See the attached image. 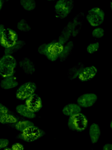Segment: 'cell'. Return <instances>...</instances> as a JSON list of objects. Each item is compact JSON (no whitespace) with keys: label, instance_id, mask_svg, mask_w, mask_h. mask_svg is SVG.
<instances>
[{"label":"cell","instance_id":"obj_1","mask_svg":"<svg viewBox=\"0 0 112 150\" xmlns=\"http://www.w3.org/2000/svg\"><path fill=\"white\" fill-rule=\"evenodd\" d=\"M64 46L57 40H53L49 43L42 44L38 47V51L49 60L54 62L59 59Z\"/></svg>","mask_w":112,"mask_h":150},{"label":"cell","instance_id":"obj_2","mask_svg":"<svg viewBox=\"0 0 112 150\" xmlns=\"http://www.w3.org/2000/svg\"><path fill=\"white\" fill-rule=\"evenodd\" d=\"M17 65L14 57L4 54L0 58V76L4 78L13 75Z\"/></svg>","mask_w":112,"mask_h":150},{"label":"cell","instance_id":"obj_3","mask_svg":"<svg viewBox=\"0 0 112 150\" xmlns=\"http://www.w3.org/2000/svg\"><path fill=\"white\" fill-rule=\"evenodd\" d=\"M46 134L43 129L35 125L29 126L16 136L17 139L27 142L35 141L44 136Z\"/></svg>","mask_w":112,"mask_h":150},{"label":"cell","instance_id":"obj_4","mask_svg":"<svg viewBox=\"0 0 112 150\" xmlns=\"http://www.w3.org/2000/svg\"><path fill=\"white\" fill-rule=\"evenodd\" d=\"M67 125L69 128L72 130L81 132L87 128L88 120L84 114L79 113L69 117Z\"/></svg>","mask_w":112,"mask_h":150},{"label":"cell","instance_id":"obj_5","mask_svg":"<svg viewBox=\"0 0 112 150\" xmlns=\"http://www.w3.org/2000/svg\"><path fill=\"white\" fill-rule=\"evenodd\" d=\"M74 1L71 0H60L54 5V11L56 17L64 18L71 12L74 7Z\"/></svg>","mask_w":112,"mask_h":150},{"label":"cell","instance_id":"obj_6","mask_svg":"<svg viewBox=\"0 0 112 150\" xmlns=\"http://www.w3.org/2000/svg\"><path fill=\"white\" fill-rule=\"evenodd\" d=\"M104 17L103 10L98 7H94L88 10L86 18L92 26L95 27L102 23Z\"/></svg>","mask_w":112,"mask_h":150},{"label":"cell","instance_id":"obj_7","mask_svg":"<svg viewBox=\"0 0 112 150\" xmlns=\"http://www.w3.org/2000/svg\"><path fill=\"white\" fill-rule=\"evenodd\" d=\"M37 88L36 83L33 82H26L20 86L15 94L16 98L21 100H25L34 93Z\"/></svg>","mask_w":112,"mask_h":150},{"label":"cell","instance_id":"obj_8","mask_svg":"<svg viewBox=\"0 0 112 150\" xmlns=\"http://www.w3.org/2000/svg\"><path fill=\"white\" fill-rule=\"evenodd\" d=\"M18 40V35L14 30L5 28L0 38V45L5 48L13 46Z\"/></svg>","mask_w":112,"mask_h":150},{"label":"cell","instance_id":"obj_9","mask_svg":"<svg viewBox=\"0 0 112 150\" xmlns=\"http://www.w3.org/2000/svg\"><path fill=\"white\" fill-rule=\"evenodd\" d=\"M25 104L30 110L34 113L38 112L42 107L41 98L35 93L25 100Z\"/></svg>","mask_w":112,"mask_h":150},{"label":"cell","instance_id":"obj_10","mask_svg":"<svg viewBox=\"0 0 112 150\" xmlns=\"http://www.w3.org/2000/svg\"><path fill=\"white\" fill-rule=\"evenodd\" d=\"M97 99V95L94 93H86L80 96L77 102L80 107L87 108L92 106Z\"/></svg>","mask_w":112,"mask_h":150},{"label":"cell","instance_id":"obj_11","mask_svg":"<svg viewBox=\"0 0 112 150\" xmlns=\"http://www.w3.org/2000/svg\"><path fill=\"white\" fill-rule=\"evenodd\" d=\"M97 72V69L94 66L85 67L79 74L78 79L82 82L88 81L93 78Z\"/></svg>","mask_w":112,"mask_h":150},{"label":"cell","instance_id":"obj_12","mask_svg":"<svg viewBox=\"0 0 112 150\" xmlns=\"http://www.w3.org/2000/svg\"><path fill=\"white\" fill-rule=\"evenodd\" d=\"M85 15L83 12H80L76 15L71 21L72 26L71 36L75 37L79 33Z\"/></svg>","mask_w":112,"mask_h":150},{"label":"cell","instance_id":"obj_13","mask_svg":"<svg viewBox=\"0 0 112 150\" xmlns=\"http://www.w3.org/2000/svg\"><path fill=\"white\" fill-rule=\"evenodd\" d=\"M19 65L27 75H32L35 71V65L30 59L24 57L19 62Z\"/></svg>","mask_w":112,"mask_h":150},{"label":"cell","instance_id":"obj_14","mask_svg":"<svg viewBox=\"0 0 112 150\" xmlns=\"http://www.w3.org/2000/svg\"><path fill=\"white\" fill-rule=\"evenodd\" d=\"M18 85V82L16 77L14 75L8 76L1 80L0 86L3 89L9 90L13 88Z\"/></svg>","mask_w":112,"mask_h":150},{"label":"cell","instance_id":"obj_15","mask_svg":"<svg viewBox=\"0 0 112 150\" xmlns=\"http://www.w3.org/2000/svg\"><path fill=\"white\" fill-rule=\"evenodd\" d=\"M72 26L71 21L68 22L62 30L59 36L58 42L64 45L67 42L72 35Z\"/></svg>","mask_w":112,"mask_h":150},{"label":"cell","instance_id":"obj_16","mask_svg":"<svg viewBox=\"0 0 112 150\" xmlns=\"http://www.w3.org/2000/svg\"><path fill=\"white\" fill-rule=\"evenodd\" d=\"M89 134L91 143L94 144L97 142L101 134V131L99 125L96 123H92L90 126Z\"/></svg>","mask_w":112,"mask_h":150},{"label":"cell","instance_id":"obj_17","mask_svg":"<svg viewBox=\"0 0 112 150\" xmlns=\"http://www.w3.org/2000/svg\"><path fill=\"white\" fill-rule=\"evenodd\" d=\"M15 110L18 114L27 118L33 119L36 116L35 113L30 110L25 104H21L17 105Z\"/></svg>","mask_w":112,"mask_h":150},{"label":"cell","instance_id":"obj_18","mask_svg":"<svg viewBox=\"0 0 112 150\" xmlns=\"http://www.w3.org/2000/svg\"><path fill=\"white\" fill-rule=\"evenodd\" d=\"M81 110V107L75 103H69L63 108L62 112L65 115L70 117L80 113Z\"/></svg>","mask_w":112,"mask_h":150},{"label":"cell","instance_id":"obj_19","mask_svg":"<svg viewBox=\"0 0 112 150\" xmlns=\"http://www.w3.org/2000/svg\"><path fill=\"white\" fill-rule=\"evenodd\" d=\"M82 62H79L74 67L69 69L67 73V77L70 80H73L77 78L80 73L85 67Z\"/></svg>","mask_w":112,"mask_h":150},{"label":"cell","instance_id":"obj_20","mask_svg":"<svg viewBox=\"0 0 112 150\" xmlns=\"http://www.w3.org/2000/svg\"><path fill=\"white\" fill-rule=\"evenodd\" d=\"M74 47V44L72 41L67 42L64 46L63 50L59 58L60 61L63 62L65 61L70 54Z\"/></svg>","mask_w":112,"mask_h":150},{"label":"cell","instance_id":"obj_21","mask_svg":"<svg viewBox=\"0 0 112 150\" xmlns=\"http://www.w3.org/2000/svg\"><path fill=\"white\" fill-rule=\"evenodd\" d=\"M25 45L26 42L24 41L18 40L12 46L4 49V54L12 55L21 49Z\"/></svg>","mask_w":112,"mask_h":150},{"label":"cell","instance_id":"obj_22","mask_svg":"<svg viewBox=\"0 0 112 150\" xmlns=\"http://www.w3.org/2000/svg\"><path fill=\"white\" fill-rule=\"evenodd\" d=\"M18 121L17 118L13 115L8 113L0 114V123L7 124L16 123Z\"/></svg>","mask_w":112,"mask_h":150},{"label":"cell","instance_id":"obj_23","mask_svg":"<svg viewBox=\"0 0 112 150\" xmlns=\"http://www.w3.org/2000/svg\"><path fill=\"white\" fill-rule=\"evenodd\" d=\"M20 3L23 8L27 11H32L36 7V3L34 0H20Z\"/></svg>","mask_w":112,"mask_h":150},{"label":"cell","instance_id":"obj_24","mask_svg":"<svg viewBox=\"0 0 112 150\" xmlns=\"http://www.w3.org/2000/svg\"><path fill=\"white\" fill-rule=\"evenodd\" d=\"M34 125V124L32 122L26 120L17 122L15 125V127L17 130L22 132L27 127Z\"/></svg>","mask_w":112,"mask_h":150},{"label":"cell","instance_id":"obj_25","mask_svg":"<svg viewBox=\"0 0 112 150\" xmlns=\"http://www.w3.org/2000/svg\"><path fill=\"white\" fill-rule=\"evenodd\" d=\"M17 27L19 30L24 32H28L32 29L31 26L23 19L20 20L18 23Z\"/></svg>","mask_w":112,"mask_h":150},{"label":"cell","instance_id":"obj_26","mask_svg":"<svg viewBox=\"0 0 112 150\" xmlns=\"http://www.w3.org/2000/svg\"><path fill=\"white\" fill-rule=\"evenodd\" d=\"M99 47V42L91 43L87 46L86 50L88 53L92 54L98 50Z\"/></svg>","mask_w":112,"mask_h":150},{"label":"cell","instance_id":"obj_27","mask_svg":"<svg viewBox=\"0 0 112 150\" xmlns=\"http://www.w3.org/2000/svg\"><path fill=\"white\" fill-rule=\"evenodd\" d=\"M104 29L101 28H95L93 30L92 33V36L96 38H100L102 37L104 34Z\"/></svg>","mask_w":112,"mask_h":150},{"label":"cell","instance_id":"obj_28","mask_svg":"<svg viewBox=\"0 0 112 150\" xmlns=\"http://www.w3.org/2000/svg\"><path fill=\"white\" fill-rule=\"evenodd\" d=\"M9 144L8 139L6 138H0V150L7 147Z\"/></svg>","mask_w":112,"mask_h":150},{"label":"cell","instance_id":"obj_29","mask_svg":"<svg viewBox=\"0 0 112 150\" xmlns=\"http://www.w3.org/2000/svg\"><path fill=\"white\" fill-rule=\"evenodd\" d=\"M12 150H24L23 144L19 142H16L13 144L11 147Z\"/></svg>","mask_w":112,"mask_h":150},{"label":"cell","instance_id":"obj_30","mask_svg":"<svg viewBox=\"0 0 112 150\" xmlns=\"http://www.w3.org/2000/svg\"><path fill=\"white\" fill-rule=\"evenodd\" d=\"M8 108L0 103V114L8 113Z\"/></svg>","mask_w":112,"mask_h":150},{"label":"cell","instance_id":"obj_31","mask_svg":"<svg viewBox=\"0 0 112 150\" xmlns=\"http://www.w3.org/2000/svg\"><path fill=\"white\" fill-rule=\"evenodd\" d=\"M103 150H112V144H111L107 143L104 145Z\"/></svg>","mask_w":112,"mask_h":150},{"label":"cell","instance_id":"obj_32","mask_svg":"<svg viewBox=\"0 0 112 150\" xmlns=\"http://www.w3.org/2000/svg\"><path fill=\"white\" fill-rule=\"evenodd\" d=\"M5 29V26L4 24H0V38Z\"/></svg>","mask_w":112,"mask_h":150},{"label":"cell","instance_id":"obj_33","mask_svg":"<svg viewBox=\"0 0 112 150\" xmlns=\"http://www.w3.org/2000/svg\"><path fill=\"white\" fill-rule=\"evenodd\" d=\"M4 4V1L0 0V11L1 10Z\"/></svg>","mask_w":112,"mask_h":150},{"label":"cell","instance_id":"obj_34","mask_svg":"<svg viewBox=\"0 0 112 150\" xmlns=\"http://www.w3.org/2000/svg\"><path fill=\"white\" fill-rule=\"evenodd\" d=\"M4 150H12L11 148H10L6 147L4 149Z\"/></svg>","mask_w":112,"mask_h":150},{"label":"cell","instance_id":"obj_35","mask_svg":"<svg viewBox=\"0 0 112 150\" xmlns=\"http://www.w3.org/2000/svg\"><path fill=\"white\" fill-rule=\"evenodd\" d=\"M111 124H112V123H111V124H110V127H111V128H111V127H111Z\"/></svg>","mask_w":112,"mask_h":150}]
</instances>
